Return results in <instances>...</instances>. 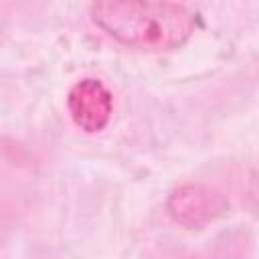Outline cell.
Segmentation results:
<instances>
[{
    "label": "cell",
    "instance_id": "6da1fadb",
    "mask_svg": "<svg viewBox=\"0 0 259 259\" xmlns=\"http://www.w3.org/2000/svg\"><path fill=\"white\" fill-rule=\"evenodd\" d=\"M91 18L123 47L164 53L182 47L196 28V16L172 0H93Z\"/></svg>",
    "mask_w": 259,
    "mask_h": 259
},
{
    "label": "cell",
    "instance_id": "7a4b0ae2",
    "mask_svg": "<svg viewBox=\"0 0 259 259\" xmlns=\"http://www.w3.org/2000/svg\"><path fill=\"white\" fill-rule=\"evenodd\" d=\"M67 111L79 130L97 134L111 119L113 95L107 85L95 77L79 79L67 93Z\"/></svg>",
    "mask_w": 259,
    "mask_h": 259
},
{
    "label": "cell",
    "instance_id": "3957f363",
    "mask_svg": "<svg viewBox=\"0 0 259 259\" xmlns=\"http://www.w3.org/2000/svg\"><path fill=\"white\" fill-rule=\"evenodd\" d=\"M166 206L176 223L198 229L225 210V198L200 184H184L170 194Z\"/></svg>",
    "mask_w": 259,
    "mask_h": 259
}]
</instances>
